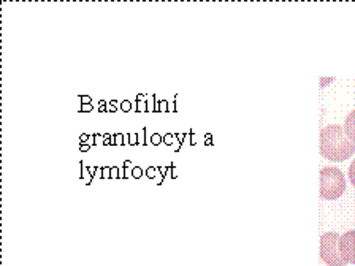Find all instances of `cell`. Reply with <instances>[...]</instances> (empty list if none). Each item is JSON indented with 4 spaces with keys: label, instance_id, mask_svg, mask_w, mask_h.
Returning a JSON list of instances; mask_svg holds the SVG:
<instances>
[{
    "label": "cell",
    "instance_id": "6da1fadb",
    "mask_svg": "<svg viewBox=\"0 0 355 266\" xmlns=\"http://www.w3.org/2000/svg\"><path fill=\"white\" fill-rule=\"evenodd\" d=\"M355 143L349 140L341 125H327L320 132V155L330 162H343L352 157Z\"/></svg>",
    "mask_w": 355,
    "mask_h": 266
},
{
    "label": "cell",
    "instance_id": "7a4b0ae2",
    "mask_svg": "<svg viewBox=\"0 0 355 266\" xmlns=\"http://www.w3.org/2000/svg\"><path fill=\"white\" fill-rule=\"evenodd\" d=\"M346 192V179L340 168L327 166L320 170V197L325 200H336Z\"/></svg>",
    "mask_w": 355,
    "mask_h": 266
},
{
    "label": "cell",
    "instance_id": "3957f363",
    "mask_svg": "<svg viewBox=\"0 0 355 266\" xmlns=\"http://www.w3.org/2000/svg\"><path fill=\"white\" fill-rule=\"evenodd\" d=\"M340 235L338 233H325L320 238V258L324 260V263L329 266H346L347 263L344 262L340 255Z\"/></svg>",
    "mask_w": 355,
    "mask_h": 266
},
{
    "label": "cell",
    "instance_id": "277c9868",
    "mask_svg": "<svg viewBox=\"0 0 355 266\" xmlns=\"http://www.w3.org/2000/svg\"><path fill=\"white\" fill-rule=\"evenodd\" d=\"M340 255L346 263H355V230H351L340 238Z\"/></svg>",
    "mask_w": 355,
    "mask_h": 266
},
{
    "label": "cell",
    "instance_id": "5b68a950",
    "mask_svg": "<svg viewBox=\"0 0 355 266\" xmlns=\"http://www.w3.org/2000/svg\"><path fill=\"white\" fill-rule=\"evenodd\" d=\"M344 133H346L349 140L352 143H355V109L349 113V116L346 118V122H344Z\"/></svg>",
    "mask_w": 355,
    "mask_h": 266
},
{
    "label": "cell",
    "instance_id": "8992f818",
    "mask_svg": "<svg viewBox=\"0 0 355 266\" xmlns=\"http://www.w3.org/2000/svg\"><path fill=\"white\" fill-rule=\"evenodd\" d=\"M349 179H351V182L355 187V160L351 163V166H349Z\"/></svg>",
    "mask_w": 355,
    "mask_h": 266
}]
</instances>
